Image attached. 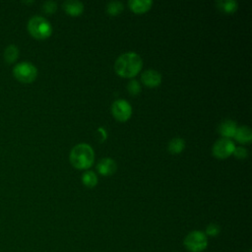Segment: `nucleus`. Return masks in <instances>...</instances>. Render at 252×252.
<instances>
[{
    "instance_id": "obj_11",
    "label": "nucleus",
    "mask_w": 252,
    "mask_h": 252,
    "mask_svg": "<svg viewBox=\"0 0 252 252\" xmlns=\"http://www.w3.org/2000/svg\"><path fill=\"white\" fill-rule=\"evenodd\" d=\"M63 9L70 15L77 16L84 11V4L79 0H66L62 4Z\"/></svg>"
},
{
    "instance_id": "obj_22",
    "label": "nucleus",
    "mask_w": 252,
    "mask_h": 252,
    "mask_svg": "<svg viewBox=\"0 0 252 252\" xmlns=\"http://www.w3.org/2000/svg\"><path fill=\"white\" fill-rule=\"evenodd\" d=\"M237 158H245L248 156V151L244 147H235L233 153Z\"/></svg>"
},
{
    "instance_id": "obj_1",
    "label": "nucleus",
    "mask_w": 252,
    "mask_h": 252,
    "mask_svg": "<svg viewBox=\"0 0 252 252\" xmlns=\"http://www.w3.org/2000/svg\"><path fill=\"white\" fill-rule=\"evenodd\" d=\"M143 66V60L141 56L134 52L128 51L120 54L114 63L115 71L122 77L131 78L139 73Z\"/></svg>"
},
{
    "instance_id": "obj_12",
    "label": "nucleus",
    "mask_w": 252,
    "mask_h": 252,
    "mask_svg": "<svg viewBox=\"0 0 252 252\" xmlns=\"http://www.w3.org/2000/svg\"><path fill=\"white\" fill-rule=\"evenodd\" d=\"M234 138L242 144H247L252 139V130L246 125H242L236 128Z\"/></svg>"
},
{
    "instance_id": "obj_8",
    "label": "nucleus",
    "mask_w": 252,
    "mask_h": 252,
    "mask_svg": "<svg viewBox=\"0 0 252 252\" xmlns=\"http://www.w3.org/2000/svg\"><path fill=\"white\" fill-rule=\"evenodd\" d=\"M141 79L146 86H148L150 88H154L160 84L161 75L158 71H157L155 69H147L142 73Z\"/></svg>"
},
{
    "instance_id": "obj_3",
    "label": "nucleus",
    "mask_w": 252,
    "mask_h": 252,
    "mask_svg": "<svg viewBox=\"0 0 252 252\" xmlns=\"http://www.w3.org/2000/svg\"><path fill=\"white\" fill-rule=\"evenodd\" d=\"M208 244V236L202 230H192L183 239V245L189 252H203Z\"/></svg>"
},
{
    "instance_id": "obj_2",
    "label": "nucleus",
    "mask_w": 252,
    "mask_h": 252,
    "mask_svg": "<svg viewBox=\"0 0 252 252\" xmlns=\"http://www.w3.org/2000/svg\"><path fill=\"white\" fill-rule=\"evenodd\" d=\"M94 159V152L93 148L86 144L81 143L74 146L70 152V161L77 168L90 167Z\"/></svg>"
},
{
    "instance_id": "obj_4",
    "label": "nucleus",
    "mask_w": 252,
    "mask_h": 252,
    "mask_svg": "<svg viewBox=\"0 0 252 252\" xmlns=\"http://www.w3.org/2000/svg\"><path fill=\"white\" fill-rule=\"evenodd\" d=\"M28 30L30 33L38 39L48 37L52 32L50 23L41 16H33L29 20Z\"/></svg>"
},
{
    "instance_id": "obj_20",
    "label": "nucleus",
    "mask_w": 252,
    "mask_h": 252,
    "mask_svg": "<svg viewBox=\"0 0 252 252\" xmlns=\"http://www.w3.org/2000/svg\"><path fill=\"white\" fill-rule=\"evenodd\" d=\"M127 90H128V92H129L131 94L136 95V94H138L140 93V91H141V86H140V84H139V82H138L137 80L132 79V80L129 81V83H128V85H127Z\"/></svg>"
},
{
    "instance_id": "obj_9",
    "label": "nucleus",
    "mask_w": 252,
    "mask_h": 252,
    "mask_svg": "<svg viewBox=\"0 0 252 252\" xmlns=\"http://www.w3.org/2000/svg\"><path fill=\"white\" fill-rule=\"evenodd\" d=\"M96 168L102 175H111L115 172L117 164L114 159L110 158H103L96 163Z\"/></svg>"
},
{
    "instance_id": "obj_19",
    "label": "nucleus",
    "mask_w": 252,
    "mask_h": 252,
    "mask_svg": "<svg viewBox=\"0 0 252 252\" xmlns=\"http://www.w3.org/2000/svg\"><path fill=\"white\" fill-rule=\"evenodd\" d=\"M220 232V227L217 224V223H209L206 227V231H205V234L207 236H212V237H215L217 235H219Z\"/></svg>"
},
{
    "instance_id": "obj_15",
    "label": "nucleus",
    "mask_w": 252,
    "mask_h": 252,
    "mask_svg": "<svg viewBox=\"0 0 252 252\" xmlns=\"http://www.w3.org/2000/svg\"><path fill=\"white\" fill-rule=\"evenodd\" d=\"M216 4L220 10L225 13L234 12L238 6V3L235 0H218Z\"/></svg>"
},
{
    "instance_id": "obj_7",
    "label": "nucleus",
    "mask_w": 252,
    "mask_h": 252,
    "mask_svg": "<svg viewBox=\"0 0 252 252\" xmlns=\"http://www.w3.org/2000/svg\"><path fill=\"white\" fill-rule=\"evenodd\" d=\"M111 111L114 117L120 121H126L132 114V106L125 99H116L111 105Z\"/></svg>"
},
{
    "instance_id": "obj_6",
    "label": "nucleus",
    "mask_w": 252,
    "mask_h": 252,
    "mask_svg": "<svg viewBox=\"0 0 252 252\" xmlns=\"http://www.w3.org/2000/svg\"><path fill=\"white\" fill-rule=\"evenodd\" d=\"M235 149L234 143L228 138H220L213 145V154L218 158H225L230 156Z\"/></svg>"
},
{
    "instance_id": "obj_17",
    "label": "nucleus",
    "mask_w": 252,
    "mask_h": 252,
    "mask_svg": "<svg viewBox=\"0 0 252 252\" xmlns=\"http://www.w3.org/2000/svg\"><path fill=\"white\" fill-rule=\"evenodd\" d=\"M82 181L86 186L94 187L97 183V176L94 171L88 170V171H85L83 173Z\"/></svg>"
},
{
    "instance_id": "obj_18",
    "label": "nucleus",
    "mask_w": 252,
    "mask_h": 252,
    "mask_svg": "<svg viewBox=\"0 0 252 252\" xmlns=\"http://www.w3.org/2000/svg\"><path fill=\"white\" fill-rule=\"evenodd\" d=\"M124 6L121 1H110L106 4V11L110 15H117L123 10Z\"/></svg>"
},
{
    "instance_id": "obj_5",
    "label": "nucleus",
    "mask_w": 252,
    "mask_h": 252,
    "mask_svg": "<svg viewBox=\"0 0 252 252\" xmlns=\"http://www.w3.org/2000/svg\"><path fill=\"white\" fill-rule=\"evenodd\" d=\"M13 74L17 80L23 83H30L36 78L37 69L31 62H21L14 67Z\"/></svg>"
},
{
    "instance_id": "obj_13",
    "label": "nucleus",
    "mask_w": 252,
    "mask_h": 252,
    "mask_svg": "<svg viewBox=\"0 0 252 252\" xmlns=\"http://www.w3.org/2000/svg\"><path fill=\"white\" fill-rule=\"evenodd\" d=\"M128 5L132 11L136 13H143L148 11L152 7L153 1L152 0H130L128 2Z\"/></svg>"
},
{
    "instance_id": "obj_16",
    "label": "nucleus",
    "mask_w": 252,
    "mask_h": 252,
    "mask_svg": "<svg viewBox=\"0 0 252 252\" xmlns=\"http://www.w3.org/2000/svg\"><path fill=\"white\" fill-rule=\"evenodd\" d=\"M18 54H19V49L17 47V45L15 44H10L5 48L4 51V59L7 63L11 64L14 63L16 61V59L18 58Z\"/></svg>"
},
{
    "instance_id": "obj_21",
    "label": "nucleus",
    "mask_w": 252,
    "mask_h": 252,
    "mask_svg": "<svg viewBox=\"0 0 252 252\" xmlns=\"http://www.w3.org/2000/svg\"><path fill=\"white\" fill-rule=\"evenodd\" d=\"M57 9V3L55 1H52V0H48V1H45L43 4H42V11L49 14V13H53L55 12Z\"/></svg>"
},
{
    "instance_id": "obj_10",
    "label": "nucleus",
    "mask_w": 252,
    "mask_h": 252,
    "mask_svg": "<svg viewBox=\"0 0 252 252\" xmlns=\"http://www.w3.org/2000/svg\"><path fill=\"white\" fill-rule=\"evenodd\" d=\"M236 123L233 120L225 119L220 122L219 125V132L222 136V138H231L234 137L236 131Z\"/></svg>"
},
{
    "instance_id": "obj_14",
    "label": "nucleus",
    "mask_w": 252,
    "mask_h": 252,
    "mask_svg": "<svg viewBox=\"0 0 252 252\" xmlns=\"http://www.w3.org/2000/svg\"><path fill=\"white\" fill-rule=\"evenodd\" d=\"M185 148V141L180 137L172 138L167 145V149L171 154H179Z\"/></svg>"
}]
</instances>
